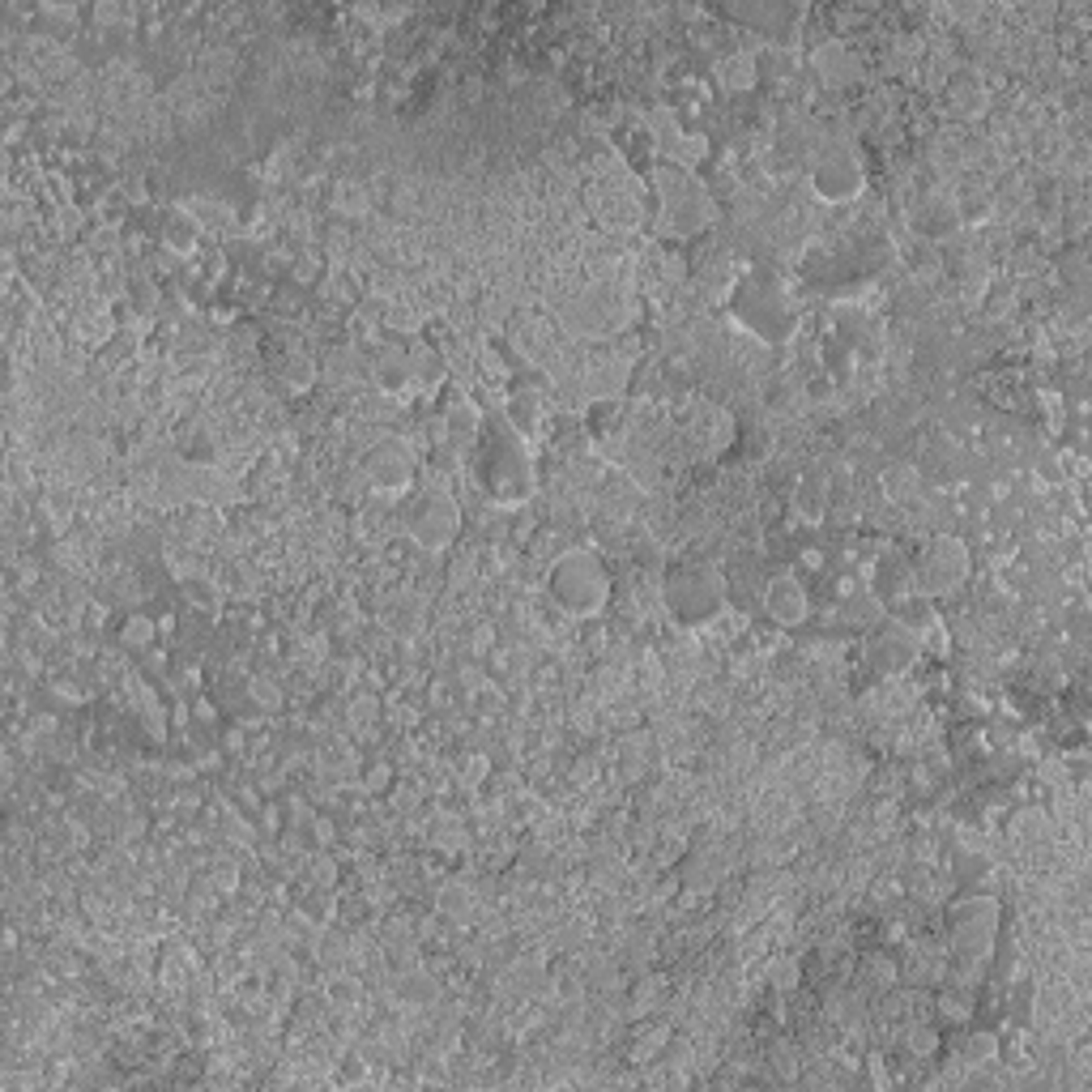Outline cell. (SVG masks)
Returning a JSON list of instances; mask_svg holds the SVG:
<instances>
[{"label": "cell", "instance_id": "ac0fdd59", "mask_svg": "<svg viewBox=\"0 0 1092 1092\" xmlns=\"http://www.w3.org/2000/svg\"><path fill=\"white\" fill-rule=\"evenodd\" d=\"M636 504H640V491H636V482H631L628 474L606 478L602 491H598V508H602L606 517H615V521H623L628 512H636Z\"/></svg>", "mask_w": 1092, "mask_h": 1092}, {"label": "cell", "instance_id": "603a6c76", "mask_svg": "<svg viewBox=\"0 0 1092 1092\" xmlns=\"http://www.w3.org/2000/svg\"><path fill=\"white\" fill-rule=\"evenodd\" d=\"M615 759H619V769H623V777H631V781L644 777V769H649V734H623Z\"/></svg>", "mask_w": 1092, "mask_h": 1092}, {"label": "cell", "instance_id": "681fc988", "mask_svg": "<svg viewBox=\"0 0 1092 1092\" xmlns=\"http://www.w3.org/2000/svg\"><path fill=\"white\" fill-rule=\"evenodd\" d=\"M470 576H474V555L452 560V585H470Z\"/></svg>", "mask_w": 1092, "mask_h": 1092}, {"label": "cell", "instance_id": "f1b7e54d", "mask_svg": "<svg viewBox=\"0 0 1092 1092\" xmlns=\"http://www.w3.org/2000/svg\"><path fill=\"white\" fill-rule=\"evenodd\" d=\"M938 1016L948 1024L973 1020V998H968V990H943V995H938Z\"/></svg>", "mask_w": 1092, "mask_h": 1092}, {"label": "cell", "instance_id": "8992f818", "mask_svg": "<svg viewBox=\"0 0 1092 1092\" xmlns=\"http://www.w3.org/2000/svg\"><path fill=\"white\" fill-rule=\"evenodd\" d=\"M968 572H973V555H968L965 538L935 533V538L922 546V555H918L913 581H918V589L930 593V598H952V593L965 589Z\"/></svg>", "mask_w": 1092, "mask_h": 1092}, {"label": "cell", "instance_id": "d6986e66", "mask_svg": "<svg viewBox=\"0 0 1092 1092\" xmlns=\"http://www.w3.org/2000/svg\"><path fill=\"white\" fill-rule=\"evenodd\" d=\"M883 495L892 500V504H909V500H918L922 495V470L913 462H892L888 470H883Z\"/></svg>", "mask_w": 1092, "mask_h": 1092}, {"label": "cell", "instance_id": "7bdbcfd3", "mask_svg": "<svg viewBox=\"0 0 1092 1092\" xmlns=\"http://www.w3.org/2000/svg\"><path fill=\"white\" fill-rule=\"evenodd\" d=\"M193 239H196V226L180 223L175 231L167 226V248H175V253H193Z\"/></svg>", "mask_w": 1092, "mask_h": 1092}, {"label": "cell", "instance_id": "4fadbf2b", "mask_svg": "<svg viewBox=\"0 0 1092 1092\" xmlns=\"http://www.w3.org/2000/svg\"><path fill=\"white\" fill-rule=\"evenodd\" d=\"M764 615H769L777 628H799V623H807V615H811V598H807V589H802L799 576L781 572L764 585Z\"/></svg>", "mask_w": 1092, "mask_h": 1092}, {"label": "cell", "instance_id": "8d00e7d4", "mask_svg": "<svg viewBox=\"0 0 1092 1092\" xmlns=\"http://www.w3.org/2000/svg\"><path fill=\"white\" fill-rule=\"evenodd\" d=\"M1011 308H1016V291H1011V286L986 291V316H990V321H1008Z\"/></svg>", "mask_w": 1092, "mask_h": 1092}, {"label": "cell", "instance_id": "52a82bcc", "mask_svg": "<svg viewBox=\"0 0 1092 1092\" xmlns=\"http://www.w3.org/2000/svg\"><path fill=\"white\" fill-rule=\"evenodd\" d=\"M482 482L495 500L517 504L533 491V474H530V457L521 449L517 435H508L504 427L491 435V444L482 449Z\"/></svg>", "mask_w": 1092, "mask_h": 1092}, {"label": "cell", "instance_id": "836d02e7", "mask_svg": "<svg viewBox=\"0 0 1092 1092\" xmlns=\"http://www.w3.org/2000/svg\"><path fill=\"white\" fill-rule=\"evenodd\" d=\"M120 640L128 644V649H150V640H154V623L145 615H128L124 628H120Z\"/></svg>", "mask_w": 1092, "mask_h": 1092}, {"label": "cell", "instance_id": "11a10c76", "mask_svg": "<svg viewBox=\"0 0 1092 1092\" xmlns=\"http://www.w3.org/2000/svg\"><path fill=\"white\" fill-rule=\"evenodd\" d=\"M294 278L312 282V278H316V261H299V265H294Z\"/></svg>", "mask_w": 1092, "mask_h": 1092}, {"label": "cell", "instance_id": "6da1fadb", "mask_svg": "<svg viewBox=\"0 0 1092 1092\" xmlns=\"http://www.w3.org/2000/svg\"><path fill=\"white\" fill-rule=\"evenodd\" d=\"M649 184L658 196V231L666 239H696L717 223V201L696 171L658 163Z\"/></svg>", "mask_w": 1092, "mask_h": 1092}, {"label": "cell", "instance_id": "1f68e13d", "mask_svg": "<svg viewBox=\"0 0 1092 1092\" xmlns=\"http://www.w3.org/2000/svg\"><path fill=\"white\" fill-rule=\"evenodd\" d=\"M432 845H444V849H462L465 845V828L457 815H440L432 824Z\"/></svg>", "mask_w": 1092, "mask_h": 1092}, {"label": "cell", "instance_id": "f546056e", "mask_svg": "<svg viewBox=\"0 0 1092 1092\" xmlns=\"http://www.w3.org/2000/svg\"><path fill=\"white\" fill-rule=\"evenodd\" d=\"M538 410H542V397L533 389L512 392V422H517L521 432H533V427H538Z\"/></svg>", "mask_w": 1092, "mask_h": 1092}, {"label": "cell", "instance_id": "c3c4849f", "mask_svg": "<svg viewBox=\"0 0 1092 1092\" xmlns=\"http://www.w3.org/2000/svg\"><path fill=\"white\" fill-rule=\"evenodd\" d=\"M188 598H193L196 606H213V602H218L213 585H201V581H188Z\"/></svg>", "mask_w": 1092, "mask_h": 1092}, {"label": "cell", "instance_id": "9c48e42d", "mask_svg": "<svg viewBox=\"0 0 1092 1092\" xmlns=\"http://www.w3.org/2000/svg\"><path fill=\"white\" fill-rule=\"evenodd\" d=\"M568 321H572L576 333L606 337V333H615V329H623V324L631 321V303H628V294L615 291V286H593L585 299H576L572 303Z\"/></svg>", "mask_w": 1092, "mask_h": 1092}, {"label": "cell", "instance_id": "f35d334b", "mask_svg": "<svg viewBox=\"0 0 1092 1092\" xmlns=\"http://www.w3.org/2000/svg\"><path fill=\"white\" fill-rule=\"evenodd\" d=\"M658 990H661V981L658 978H644V981H636V990H631V1016H644V1011L653 1008L658 1003Z\"/></svg>", "mask_w": 1092, "mask_h": 1092}, {"label": "cell", "instance_id": "3957f363", "mask_svg": "<svg viewBox=\"0 0 1092 1092\" xmlns=\"http://www.w3.org/2000/svg\"><path fill=\"white\" fill-rule=\"evenodd\" d=\"M551 598L576 619H593L602 615L611 602V572L593 551H563L560 560L551 563Z\"/></svg>", "mask_w": 1092, "mask_h": 1092}, {"label": "cell", "instance_id": "7a4b0ae2", "mask_svg": "<svg viewBox=\"0 0 1092 1092\" xmlns=\"http://www.w3.org/2000/svg\"><path fill=\"white\" fill-rule=\"evenodd\" d=\"M661 602L683 628H704L726 606V576L704 560H683L661 576Z\"/></svg>", "mask_w": 1092, "mask_h": 1092}, {"label": "cell", "instance_id": "9a60e30c", "mask_svg": "<svg viewBox=\"0 0 1092 1092\" xmlns=\"http://www.w3.org/2000/svg\"><path fill=\"white\" fill-rule=\"evenodd\" d=\"M948 94H952V107L965 120H978V115L990 112V85L978 69H956L952 82H948Z\"/></svg>", "mask_w": 1092, "mask_h": 1092}, {"label": "cell", "instance_id": "cb8c5ba5", "mask_svg": "<svg viewBox=\"0 0 1092 1092\" xmlns=\"http://www.w3.org/2000/svg\"><path fill=\"white\" fill-rule=\"evenodd\" d=\"M435 905H440V913H444V918H452V922H465V918L474 913V892H470L465 883L449 879V883H440Z\"/></svg>", "mask_w": 1092, "mask_h": 1092}, {"label": "cell", "instance_id": "74e56055", "mask_svg": "<svg viewBox=\"0 0 1092 1092\" xmlns=\"http://www.w3.org/2000/svg\"><path fill=\"white\" fill-rule=\"evenodd\" d=\"M730 435H734V427H730V414H709V422H704V440H709V449L721 452L730 444Z\"/></svg>", "mask_w": 1092, "mask_h": 1092}, {"label": "cell", "instance_id": "ffe728a7", "mask_svg": "<svg viewBox=\"0 0 1092 1092\" xmlns=\"http://www.w3.org/2000/svg\"><path fill=\"white\" fill-rule=\"evenodd\" d=\"M794 512L802 521H824L828 512V482L819 474H802L794 487Z\"/></svg>", "mask_w": 1092, "mask_h": 1092}, {"label": "cell", "instance_id": "ee69618b", "mask_svg": "<svg viewBox=\"0 0 1092 1092\" xmlns=\"http://www.w3.org/2000/svg\"><path fill=\"white\" fill-rule=\"evenodd\" d=\"M380 713V704L372 700V696H359V700L351 704V721L354 726H372V717Z\"/></svg>", "mask_w": 1092, "mask_h": 1092}, {"label": "cell", "instance_id": "d6a6232c", "mask_svg": "<svg viewBox=\"0 0 1092 1092\" xmlns=\"http://www.w3.org/2000/svg\"><path fill=\"white\" fill-rule=\"evenodd\" d=\"M333 210L337 213H354V218H359V213H367V193L359 188V184H351V180L337 184V188H333Z\"/></svg>", "mask_w": 1092, "mask_h": 1092}, {"label": "cell", "instance_id": "ab89813d", "mask_svg": "<svg viewBox=\"0 0 1092 1092\" xmlns=\"http://www.w3.org/2000/svg\"><path fill=\"white\" fill-rule=\"evenodd\" d=\"M193 213H196V223H205V226H226L231 223V210H226L223 201H193Z\"/></svg>", "mask_w": 1092, "mask_h": 1092}, {"label": "cell", "instance_id": "5b68a950", "mask_svg": "<svg viewBox=\"0 0 1092 1092\" xmlns=\"http://www.w3.org/2000/svg\"><path fill=\"white\" fill-rule=\"evenodd\" d=\"M998 935V905L990 897H965L952 905V956L960 978H978Z\"/></svg>", "mask_w": 1092, "mask_h": 1092}, {"label": "cell", "instance_id": "277c9868", "mask_svg": "<svg viewBox=\"0 0 1092 1092\" xmlns=\"http://www.w3.org/2000/svg\"><path fill=\"white\" fill-rule=\"evenodd\" d=\"M807 171H811V188L819 201L840 205V201H854L867 188V163L862 150L845 137H824L811 141V154H807Z\"/></svg>", "mask_w": 1092, "mask_h": 1092}, {"label": "cell", "instance_id": "ba28073f", "mask_svg": "<svg viewBox=\"0 0 1092 1092\" xmlns=\"http://www.w3.org/2000/svg\"><path fill=\"white\" fill-rule=\"evenodd\" d=\"M457 533H462V504H457V495L444 487H427L419 500H414V508H410V538H414V546L440 555V551H449V546L457 542Z\"/></svg>", "mask_w": 1092, "mask_h": 1092}, {"label": "cell", "instance_id": "60d3db41", "mask_svg": "<svg viewBox=\"0 0 1092 1092\" xmlns=\"http://www.w3.org/2000/svg\"><path fill=\"white\" fill-rule=\"evenodd\" d=\"M487 772H491V759L482 756V751H470V756L462 759V781L465 785H482L487 781Z\"/></svg>", "mask_w": 1092, "mask_h": 1092}, {"label": "cell", "instance_id": "30bf717a", "mask_svg": "<svg viewBox=\"0 0 1092 1092\" xmlns=\"http://www.w3.org/2000/svg\"><path fill=\"white\" fill-rule=\"evenodd\" d=\"M363 478L367 487L384 491V495H402L414 482V452L402 440H380L363 457Z\"/></svg>", "mask_w": 1092, "mask_h": 1092}, {"label": "cell", "instance_id": "e0dca14e", "mask_svg": "<svg viewBox=\"0 0 1092 1092\" xmlns=\"http://www.w3.org/2000/svg\"><path fill=\"white\" fill-rule=\"evenodd\" d=\"M372 372H376V384L380 389H406L410 376H414V367H410V351H402V346H380L376 359H372Z\"/></svg>", "mask_w": 1092, "mask_h": 1092}, {"label": "cell", "instance_id": "d4e9b609", "mask_svg": "<svg viewBox=\"0 0 1092 1092\" xmlns=\"http://www.w3.org/2000/svg\"><path fill=\"white\" fill-rule=\"evenodd\" d=\"M397 986H402V998H406L410 1008H427V1003H435V981H432V973H422L419 965H410Z\"/></svg>", "mask_w": 1092, "mask_h": 1092}, {"label": "cell", "instance_id": "d590c367", "mask_svg": "<svg viewBox=\"0 0 1092 1092\" xmlns=\"http://www.w3.org/2000/svg\"><path fill=\"white\" fill-rule=\"evenodd\" d=\"M802 981V968L794 956H781L777 965H772V990H781V995H789V990H799Z\"/></svg>", "mask_w": 1092, "mask_h": 1092}, {"label": "cell", "instance_id": "5bb4252c", "mask_svg": "<svg viewBox=\"0 0 1092 1092\" xmlns=\"http://www.w3.org/2000/svg\"><path fill=\"white\" fill-rule=\"evenodd\" d=\"M593 201H598V213H602L611 226H619V231L640 223V196H631L623 180L598 184V188H593Z\"/></svg>", "mask_w": 1092, "mask_h": 1092}, {"label": "cell", "instance_id": "e575fe53", "mask_svg": "<svg viewBox=\"0 0 1092 1092\" xmlns=\"http://www.w3.org/2000/svg\"><path fill=\"white\" fill-rule=\"evenodd\" d=\"M862 981H870V986L888 990V986L897 981V965H892L888 956H867V960H862Z\"/></svg>", "mask_w": 1092, "mask_h": 1092}, {"label": "cell", "instance_id": "4316f807", "mask_svg": "<svg viewBox=\"0 0 1092 1092\" xmlns=\"http://www.w3.org/2000/svg\"><path fill=\"white\" fill-rule=\"evenodd\" d=\"M960 1058L968 1067H986L998 1058V1037L995 1033H968L965 1046H960Z\"/></svg>", "mask_w": 1092, "mask_h": 1092}, {"label": "cell", "instance_id": "f5cc1de1", "mask_svg": "<svg viewBox=\"0 0 1092 1092\" xmlns=\"http://www.w3.org/2000/svg\"><path fill=\"white\" fill-rule=\"evenodd\" d=\"M367 789H389V764H376L367 772Z\"/></svg>", "mask_w": 1092, "mask_h": 1092}, {"label": "cell", "instance_id": "484cf974", "mask_svg": "<svg viewBox=\"0 0 1092 1092\" xmlns=\"http://www.w3.org/2000/svg\"><path fill=\"white\" fill-rule=\"evenodd\" d=\"M282 380H286V389H294V392H303V389H312V380H316V359H308V354H286L282 359Z\"/></svg>", "mask_w": 1092, "mask_h": 1092}, {"label": "cell", "instance_id": "8fae6325", "mask_svg": "<svg viewBox=\"0 0 1092 1092\" xmlns=\"http://www.w3.org/2000/svg\"><path fill=\"white\" fill-rule=\"evenodd\" d=\"M922 653V640L913 636V628H905L900 619H883L875 636H870V661L883 674H905Z\"/></svg>", "mask_w": 1092, "mask_h": 1092}, {"label": "cell", "instance_id": "44dd1931", "mask_svg": "<svg viewBox=\"0 0 1092 1092\" xmlns=\"http://www.w3.org/2000/svg\"><path fill=\"white\" fill-rule=\"evenodd\" d=\"M422 598L419 593H397L389 606H384V623H389L397 636H410V631H419L422 628Z\"/></svg>", "mask_w": 1092, "mask_h": 1092}, {"label": "cell", "instance_id": "f6af8a7d", "mask_svg": "<svg viewBox=\"0 0 1092 1092\" xmlns=\"http://www.w3.org/2000/svg\"><path fill=\"white\" fill-rule=\"evenodd\" d=\"M308 875H312V879H316V883H321V888H333V879H337L333 858H324V854H321V858H316V862H312V867H308Z\"/></svg>", "mask_w": 1092, "mask_h": 1092}, {"label": "cell", "instance_id": "db71d44e", "mask_svg": "<svg viewBox=\"0 0 1092 1092\" xmlns=\"http://www.w3.org/2000/svg\"><path fill=\"white\" fill-rule=\"evenodd\" d=\"M777 1071H785V1076H794V1071H799V1063H794V1050L777 1054Z\"/></svg>", "mask_w": 1092, "mask_h": 1092}, {"label": "cell", "instance_id": "4dcf8cb0", "mask_svg": "<svg viewBox=\"0 0 1092 1092\" xmlns=\"http://www.w3.org/2000/svg\"><path fill=\"white\" fill-rule=\"evenodd\" d=\"M905 1050L913 1054V1058H930V1054L938 1050V1037L930 1024H909L905 1028Z\"/></svg>", "mask_w": 1092, "mask_h": 1092}, {"label": "cell", "instance_id": "b9f144b4", "mask_svg": "<svg viewBox=\"0 0 1092 1092\" xmlns=\"http://www.w3.org/2000/svg\"><path fill=\"white\" fill-rule=\"evenodd\" d=\"M253 700L265 709V713H273L282 704V691H278V683H269V679H253Z\"/></svg>", "mask_w": 1092, "mask_h": 1092}, {"label": "cell", "instance_id": "7dc6e473", "mask_svg": "<svg viewBox=\"0 0 1092 1092\" xmlns=\"http://www.w3.org/2000/svg\"><path fill=\"white\" fill-rule=\"evenodd\" d=\"M133 299H137V308H141V312H154L158 291H154V286H150L145 278H137V282H133Z\"/></svg>", "mask_w": 1092, "mask_h": 1092}, {"label": "cell", "instance_id": "bcb514c9", "mask_svg": "<svg viewBox=\"0 0 1092 1092\" xmlns=\"http://www.w3.org/2000/svg\"><path fill=\"white\" fill-rule=\"evenodd\" d=\"M666 1037H670V1028H658L653 1037H644L640 1046H636V1063H644V1058H653V1054L666 1046Z\"/></svg>", "mask_w": 1092, "mask_h": 1092}, {"label": "cell", "instance_id": "f907efd6", "mask_svg": "<svg viewBox=\"0 0 1092 1092\" xmlns=\"http://www.w3.org/2000/svg\"><path fill=\"white\" fill-rule=\"evenodd\" d=\"M351 329H354V337H359V342H376V321H372L367 312H359V316H354Z\"/></svg>", "mask_w": 1092, "mask_h": 1092}, {"label": "cell", "instance_id": "83f0119b", "mask_svg": "<svg viewBox=\"0 0 1092 1092\" xmlns=\"http://www.w3.org/2000/svg\"><path fill=\"white\" fill-rule=\"evenodd\" d=\"M909 261H913V273H918V278H926V282L938 278V273L948 269V265H943V248H938V243H930V239H922V243L913 248Z\"/></svg>", "mask_w": 1092, "mask_h": 1092}, {"label": "cell", "instance_id": "7402d4cb", "mask_svg": "<svg viewBox=\"0 0 1092 1092\" xmlns=\"http://www.w3.org/2000/svg\"><path fill=\"white\" fill-rule=\"evenodd\" d=\"M478 427H482V419H478V410L470 406V402H452L449 410H444V435H449L452 444H474L478 440Z\"/></svg>", "mask_w": 1092, "mask_h": 1092}, {"label": "cell", "instance_id": "7c38bea8", "mask_svg": "<svg viewBox=\"0 0 1092 1092\" xmlns=\"http://www.w3.org/2000/svg\"><path fill=\"white\" fill-rule=\"evenodd\" d=\"M811 69L828 90H845V85L862 82V56L849 39H819L811 47Z\"/></svg>", "mask_w": 1092, "mask_h": 1092}, {"label": "cell", "instance_id": "816d5d0a", "mask_svg": "<svg viewBox=\"0 0 1092 1092\" xmlns=\"http://www.w3.org/2000/svg\"><path fill=\"white\" fill-rule=\"evenodd\" d=\"M354 995H359V981L354 978H337L333 981V998H346V1003H351Z\"/></svg>", "mask_w": 1092, "mask_h": 1092}, {"label": "cell", "instance_id": "2e32d148", "mask_svg": "<svg viewBox=\"0 0 1092 1092\" xmlns=\"http://www.w3.org/2000/svg\"><path fill=\"white\" fill-rule=\"evenodd\" d=\"M717 85L721 90H730V94H742V90H751L759 77V60L751 56V52H726V56L717 60Z\"/></svg>", "mask_w": 1092, "mask_h": 1092}, {"label": "cell", "instance_id": "9f6ffc18", "mask_svg": "<svg viewBox=\"0 0 1092 1092\" xmlns=\"http://www.w3.org/2000/svg\"><path fill=\"white\" fill-rule=\"evenodd\" d=\"M316 837H321V840H333V824H324V819H321V824H316Z\"/></svg>", "mask_w": 1092, "mask_h": 1092}]
</instances>
